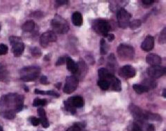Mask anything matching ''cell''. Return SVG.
Wrapping results in <instances>:
<instances>
[{
    "label": "cell",
    "instance_id": "2",
    "mask_svg": "<svg viewBox=\"0 0 166 131\" xmlns=\"http://www.w3.org/2000/svg\"><path fill=\"white\" fill-rule=\"evenodd\" d=\"M99 80H105L110 84V88L113 91H120L122 90L121 81L114 76L108 69L101 68L98 71Z\"/></svg>",
    "mask_w": 166,
    "mask_h": 131
},
{
    "label": "cell",
    "instance_id": "27",
    "mask_svg": "<svg viewBox=\"0 0 166 131\" xmlns=\"http://www.w3.org/2000/svg\"><path fill=\"white\" fill-rule=\"evenodd\" d=\"M142 25V22L140 20H134L132 22H131L128 25V27H129L131 30H136V29L139 28Z\"/></svg>",
    "mask_w": 166,
    "mask_h": 131
},
{
    "label": "cell",
    "instance_id": "7",
    "mask_svg": "<svg viewBox=\"0 0 166 131\" xmlns=\"http://www.w3.org/2000/svg\"><path fill=\"white\" fill-rule=\"evenodd\" d=\"M9 41L12 45V51L14 56L16 57H21L25 49V45L22 41V39L18 36H11Z\"/></svg>",
    "mask_w": 166,
    "mask_h": 131
},
{
    "label": "cell",
    "instance_id": "1",
    "mask_svg": "<svg viewBox=\"0 0 166 131\" xmlns=\"http://www.w3.org/2000/svg\"><path fill=\"white\" fill-rule=\"evenodd\" d=\"M24 107V96L18 94H8L0 98V115L7 119H13Z\"/></svg>",
    "mask_w": 166,
    "mask_h": 131
},
{
    "label": "cell",
    "instance_id": "14",
    "mask_svg": "<svg viewBox=\"0 0 166 131\" xmlns=\"http://www.w3.org/2000/svg\"><path fill=\"white\" fill-rule=\"evenodd\" d=\"M154 47V39L153 36L149 35L145 38L141 45V48L145 52H150L152 50Z\"/></svg>",
    "mask_w": 166,
    "mask_h": 131
},
{
    "label": "cell",
    "instance_id": "35",
    "mask_svg": "<svg viewBox=\"0 0 166 131\" xmlns=\"http://www.w3.org/2000/svg\"><path fill=\"white\" fill-rule=\"evenodd\" d=\"M8 52V47L7 45L4 44H0V55L7 54Z\"/></svg>",
    "mask_w": 166,
    "mask_h": 131
},
{
    "label": "cell",
    "instance_id": "29",
    "mask_svg": "<svg viewBox=\"0 0 166 131\" xmlns=\"http://www.w3.org/2000/svg\"><path fill=\"white\" fill-rule=\"evenodd\" d=\"M128 131H142L141 128L137 122L134 121L131 123L128 128Z\"/></svg>",
    "mask_w": 166,
    "mask_h": 131
},
{
    "label": "cell",
    "instance_id": "30",
    "mask_svg": "<svg viewBox=\"0 0 166 131\" xmlns=\"http://www.w3.org/2000/svg\"><path fill=\"white\" fill-rule=\"evenodd\" d=\"M108 52V46L106 44V42H105V39H101V54L104 55L106 54Z\"/></svg>",
    "mask_w": 166,
    "mask_h": 131
},
{
    "label": "cell",
    "instance_id": "3",
    "mask_svg": "<svg viewBox=\"0 0 166 131\" xmlns=\"http://www.w3.org/2000/svg\"><path fill=\"white\" fill-rule=\"evenodd\" d=\"M50 26L54 33L64 34H67L69 30V26L67 22L59 15H56L51 20Z\"/></svg>",
    "mask_w": 166,
    "mask_h": 131
},
{
    "label": "cell",
    "instance_id": "17",
    "mask_svg": "<svg viewBox=\"0 0 166 131\" xmlns=\"http://www.w3.org/2000/svg\"><path fill=\"white\" fill-rule=\"evenodd\" d=\"M9 80V73L4 63H0V81L7 82Z\"/></svg>",
    "mask_w": 166,
    "mask_h": 131
},
{
    "label": "cell",
    "instance_id": "9",
    "mask_svg": "<svg viewBox=\"0 0 166 131\" xmlns=\"http://www.w3.org/2000/svg\"><path fill=\"white\" fill-rule=\"evenodd\" d=\"M79 80L76 76H69L67 77L64 87V92L67 94H70L76 91L78 86Z\"/></svg>",
    "mask_w": 166,
    "mask_h": 131
},
{
    "label": "cell",
    "instance_id": "42",
    "mask_svg": "<svg viewBox=\"0 0 166 131\" xmlns=\"http://www.w3.org/2000/svg\"><path fill=\"white\" fill-rule=\"evenodd\" d=\"M154 0H142V2L145 5H151L154 3Z\"/></svg>",
    "mask_w": 166,
    "mask_h": 131
},
{
    "label": "cell",
    "instance_id": "20",
    "mask_svg": "<svg viewBox=\"0 0 166 131\" xmlns=\"http://www.w3.org/2000/svg\"><path fill=\"white\" fill-rule=\"evenodd\" d=\"M144 116L145 119L146 120H151V121H161L162 118L161 116L158 114H156V113H152L148 111H144Z\"/></svg>",
    "mask_w": 166,
    "mask_h": 131
},
{
    "label": "cell",
    "instance_id": "16",
    "mask_svg": "<svg viewBox=\"0 0 166 131\" xmlns=\"http://www.w3.org/2000/svg\"><path fill=\"white\" fill-rule=\"evenodd\" d=\"M146 62L151 66H159L161 63V58L156 54H150L146 57Z\"/></svg>",
    "mask_w": 166,
    "mask_h": 131
},
{
    "label": "cell",
    "instance_id": "43",
    "mask_svg": "<svg viewBox=\"0 0 166 131\" xmlns=\"http://www.w3.org/2000/svg\"><path fill=\"white\" fill-rule=\"evenodd\" d=\"M34 93H35L36 94L45 95V91H41V90H39V89H35V90H34Z\"/></svg>",
    "mask_w": 166,
    "mask_h": 131
},
{
    "label": "cell",
    "instance_id": "21",
    "mask_svg": "<svg viewBox=\"0 0 166 131\" xmlns=\"http://www.w3.org/2000/svg\"><path fill=\"white\" fill-rule=\"evenodd\" d=\"M36 24L33 20H28L22 26V30L26 32H31L35 30Z\"/></svg>",
    "mask_w": 166,
    "mask_h": 131
},
{
    "label": "cell",
    "instance_id": "5",
    "mask_svg": "<svg viewBox=\"0 0 166 131\" xmlns=\"http://www.w3.org/2000/svg\"><path fill=\"white\" fill-rule=\"evenodd\" d=\"M117 54L120 60L131 61L133 59L134 55V49L131 45L127 44H121L117 49Z\"/></svg>",
    "mask_w": 166,
    "mask_h": 131
},
{
    "label": "cell",
    "instance_id": "49",
    "mask_svg": "<svg viewBox=\"0 0 166 131\" xmlns=\"http://www.w3.org/2000/svg\"><path fill=\"white\" fill-rule=\"evenodd\" d=\"M0 30H1V26H0Z\"/></svg>",
    "mask_w": 166,
    "mask_h": 131
},
{
    "label": "cell",
    "instance_id": "41",
    "mask_svg": "<svg viewBox=\"0 0 166 131\" xmlns=\"http://www.w3.org/2000/svg\"><path fill=\"white\" fill-rule=\"evenodd\" d=\"M40 82H41V84H46L49 83L48 81V77L46 76H42L41 77V80H40Z\"/></svg>",
    "mask_w": 166,
    "mask_h": 131
},
{
    "label": "cell",
    "instance_id": "36",
    "mask_svg": "<svg viewBox=\"0 0 166 131\" xmlns=\"http://www.w3.org/2000/svg\"><path fill=\"white\" fill-rule=\"evenodd\" d=\"M31 124L33 125L34 126H39L40 124V121L38 118L35 117V116H31V117L30 119Z\"/></svg>",
    "mask_w": 166,
    "mask_h": 131
},
{
    "label": "cell",
    "instance_id": "28",
    "mask_svg": "<svg viewBox=\"0 0 166 131\" xmlns=\"http://www.w3.org/2000/svg\"><path fill=\"white\" fill-rule=\"evenodd\" d=\"M47 103V101L45 99H40L36 98L34 99L33 102V106L39 107V106H45Z\"/></svg>",
    "mask_w": 166,
    "mask_h": 131
},
{
    "label": "cell",
    "instance_id": "47",
    "mask_svg": "<svg viewBox=\"0 0 166 131\" xmlns=\"http://www.w3.org/2000/svg\"><path fill=\"white\" fill-rule=\"evenodd\" d=\"M163 96H164V98L166 97V95H165V89H164V92H163Z\"/></svg>",
    "mask_w": 166,
    "mask_h": 131
},
{
    "label": "cell",
    "instance_id": "33",
    "mask_svg": "<svg viewBox=\"0 0 166 131\" xmlns=\"http://www.w3.org/2000/svg\"><path fill=\"white\" fill-rule=\"evenodd\" d=\"M64 107H65V109L67 110V111L68 112H71V114H76V108H74L73 107H72L71 105L68 103V102L66 101L64 102Z\"/></svg>",
    "mask_w": 166,
    "mask_h": 131
},
{
    "label": "cell",
    "instance_id": "40",
    "mask_svg": "<svg viewBox=\"0 0 166 131\" xmlns=\"http://www.w3.org/2000/svg\"><path fill=\"white\" fill-rule=\"evenodd\" d=\"M68 3V1H67V0H57V1H56V4L59 6L67 4Z\"/></svg>",
    "mask_w": 166,
    "mask_h": 131
},
{
    "label": "cell",
    "instance_id": "34",
    "mask_svg": "<svg viewBox=\"0 0 166 131\" xmlns=\"http://www.w3.org/2000/svg\"><path fill=\"white\" fill-rule=\"evenodd\" d=\"M39 119L40 121V123L41 124L43 127L45 128V129H47V128L49 127L50 124L47 119V116H45V117H43V118H39Z\"/></svg>",
    "mask_w": 166,
    "mask_h": 131
},
{
    "label": "cell",
    "instance_id": "11",
    "mask_svg": "<svg viewBox=\"0 0 166 131\" xmlns=\"http://www.w3.org/2000/svg\"><path fill=\"white\" fill-rule=\"evenodd\" d=\"M57 39L56 34L53 31H48L42 34L40 37V44L44 48H46L50 42H55Z\"/></svg>",
    "mask_w": 166,
    "mask_h": 131
},
{
    "label": "cell",
    "instance_id": "46",
    "mask_svg": "<svg viewBox=\"0 0 166 131\" xmlns=\"http://www.w3.org/2000/svg\"><path fill=\"white\" fill-rule=\"evenodd\" d=\"M44 59H45V60H47V61L49 60V56H48V55H45V58H44Z\"/></svg>",
    "mask_w": 166,
    "mask_h": 131
},
{
    "label": "cell",
    "instance_id": "37",
    "mask_svg": "<svg viewBox=\"0 0 166 131\" xmlns=\"http://www.w3.org/2000/svg\"><path fill=\"white\" fill-rule=\"evenodd\" d=\"M37 112H38L39 118H43L46 116V112H45V110L43 107H39L38 110H37Z\"/></svg>",
    "mask_w": 166,
    "mask_h": 131
},
{
    "label": "cell",
    "instance_id": "4",
    "mask_svg": "<svg viewBox=\"0 0 166 131\" xmlns=\"http://www.w3.org/2000/svg\"><path fill=\"white\" fill-rule=\"evenodd\" d=\"M41 68L39 66L25 67L21 71V79L24 82H32L39 76Z\"/></svg>",
    "mask_w": 166,
    "mask_h": 131
},
{
    "label": "cell",
    "instance_id": "31",
    "mask_svg": "<svg viewBox=\"0 0 166 131\" xmlns=\"http://www.w3.org/2000/svg\"><path fill=\"white\" fill-rule=\"evenodd\" d=\"M31 53L32 54V56L36 58H39L41 56V51L39 48L34 47L31 49Z\"/></svg>",
    "mask_w": 166,
    "mask_h": 131
},
{
    "label": "cell",
    "instance_id": "26",
    "mask_svg": "<svg viewBox=\"0 0 166 131\" xmlns=\"http://www.w3.org/2000/svg\"><path fill=\"white\" fill-rule=\"evenodd\" d=\"M98 85L100 88L103 90H108L110 89V84L108 83V81L105 80H99L98 81Z\"/></svg>",
    "mask_w": 166,
    "mask_h": 131
},
{
    "label": "cell",
    "instance_id": "38",
    "mask_svg": "<svg viewBox=\"0 0 166 131\" xmlns=\"http://www.w3.org/2000/svg\"><path fill=\"white\" fill-rule=\"evenodd\" d=\"M66 62H67V57H60L58 60H57V62L56 63V65L57 66H61L64 64L66 63Z\"/></svg>",
    "mask_w": 166,
    "mask_h": 131
},
{
    "label": "cell",
    "instance_id": "39",
    "mask_svg": "<svg viewBox=\"0 0 166 131\" xmlns=\"http://www.w3.org/2000/svg\"><path fill=\"white\" fill-rule=\"evenodd\" d=\"M45 95H49L51 96H55L56 98H59V94L58 93L55 91H45Z\"/></svg>",
    "mask_w": 166,
    "mask_h": 131
},
{
    "label": "cell",
    "instance_id": "18",
    "mask_svg": "<svg viewBox=\"0 0 166 131\" xmlns=\"http://www.w3.org/2000/svg\"><path fill=\"white\" fill-rule=\"evenodd\" d=\"M67 66V70L69 71L71 73L76 74L78 71V65L71 59L70 57H67V62H66Z\"/></svg>",
    "mask_w": 166,
    "mask_h": 131
},
{
    "label": "cell",
    "instance_id": "48",
    "mask_svg": "<svg viewBox=\"0 0 166 131\" xmlns=\"http://www.w3.org/2000/svg\"><path fill=\"white\" fill-rule=\"evenodd\" d=\"M0 131H3V129L2 126H0Z\"/></svg>",
    "mask_w": 166,
    "mask_h": 131
},
{
    "label": "cell",
    "instance_id": "45",
    "mask_svg": "<svg viewBox=\"0 0 166 131\" xmlns=\"http://www.w3.org/2000/svg\"><path fill=\"white\" fill-rule=\"evenodd\" d=\"M61 83H58V84H55V85H56V87H57V88H58V89H60V87H61Z\"/></svg>",
    "mask_w": 166,
    "mask_h": 131
},
{
    "label": "cell",
    "instance_id": "22",
    "mask_svg": "<svg viewBox=\"0 0 166 131\" xmlns=\"http://www.w3.org/2000/svg\"><path fill=\"white\" fill-rule=\"evenodd\" d=\"M137 123L139 124V126L141 128L142 131H156L155 127H154L153 124L147 123V122H145V121H138Z\"/></svg>",
    "mask_w": 166,
    "mask_h": 131
},
{
    "label": "cell",
    "instance_id": "8",
    "mask_svg": "<svg viewBox=\"0 0 166 131\" xmlns=\"http://www.w3.org/2000/svg\"><path fill=\"white\" fill-rule=\"evenodd\" d=\"M117 20H118L119 26L122 29H126L128 27V25L130 23V19L131 15L128 11L124 9V8H120L117 11Z\"/></svg>",
    "mask_w": 166,
    "mask_h": 131
},
{
    "label": "cell",
    "instance_id": "10",
    "mask_svg": "<svg viewBox=\"0 0 166 131\" xmlns=\"http://www.w3.org/2000/svg\"><path fill=\"white\" fill-rule=\"evenodd\" d=\"M147 74L151 79H158L165 74V68L161 66H151L147 69Z\"/></svg>",
    "mask_w": 166,
    "mask_h": 131
},
{
    "label": "cell",
    "instance_id": "23",
    "mask_svg": "<svg viewBox=\"0 0 166 131\" xmlns=\"http://www.w3.org/2000/svg\"><path fill=\"white\" fill-rule=\"evenodd\" d=\"M142 85L145 86L148 90L155 89L156 87V82L155 80L151 79V78H147V79H145L142 82Z\"/></svg>",
    "mask_w": 166,
    "mask_h": 131
},
{
    "label": "cell",
    "instance_id": "12",
    "mask_svg": "<svg viewBox=\"0 0 166 131\" xmlns=\"http://www.w3.org/2000/svg\"><path fill=\"white\" fill-rule=\"evenodd\" d=\"M119 75L124 79H130L136 76V71L132 66L126 65L119 69Z\"/></svg>",
    "mask_w": 166,
    "mask_h": 131
},
{
    "label": "cell",
    "instance_id": "32",
    "mask_svg": "<svg viewBox=\"0 0 166 131\" xmlns=\"http://www.w3.org/2000/svg\"><path fill=\"white\" fill-rule=\"evenodd\" d=\"M166 30H165V27L161 31V34L159 35V42L160 44L164 45L165 43V40H166Z\"/></svg>",
    "mask_w": 166,
    "mask_h": 131
},
{
    "label": "cell",
    "instance_id": "6",
    "mask_svg": "<svg viewBox=\"0 0 166 131\" xmlns=\"http://www.w3.org/2000/svg\"><path fill=\"white\" fill-rule=\"evenodd\" d=\"M92 28L97 34L107 36L110 30V25L106 20H96L92 22Z\"/></svg>",
    "mask_w": 166,
    "mask_h": 131
},
{
    "label": "cell",
    "instance_id": "25",
    "mask_svg": "<svg viewBox=\"0 0 166 131\" xmlns=\"http://www.w3.org/2000/svg\"><path fill=\"white\" fill-rule=\"evenodd\" d=\"M133 88L134 89V91L138 94H144V93L149 91V90L146 88L145 86H143L142 84H134Z\"/></svg>",
    "mask_w": 166,
    "mask_h": 131
},
{
    "label": "cell",
    "instance_id": "44",
    "mask_svg": "<svg viewBox=\"0 0 166 131\" xmlns=\"http://www.w3.org/2000/svg\"><path fill=\"white\" fill-rule=\"evenodd\" d=\"M106 37L108 38V40H109L110 42L113 41V40L114 39V35L112 34H108Z\"/></svg>",
    "mask_w": 166,
    "mask_h": 131
},
{
    "label": "cell",
    "instance_id": "13",
    "mask_svg": "<svg viewBox=\"0 0 166 131\" xmlns=\"http://www.w3.org/2000/svg\"><path fill=\"white\" fill-rule=\"evenodd\" d=\"M129 110L133 116L136 119V121H145L144 116V111L140 108L138 106L131 104L129 106Z\"/></svg>",
    "mask_w": 166,
    "mask_h": 131
},
{
    "label": "cell",
    "instance_id": "24",
    "mask_svg": "<svg viewBox=\"0 0 166 131\" xmlns=\"http://www.w3.org/2000/svg\"><path fill=\"white\" fill-rule=\"evenodd\" d=\"M86 126V124L82 122H77L74 124L72 126L66 130V131H81Z\"/></svg>",
    "mask_w": 166,
    "mask_h": 131
},
{
    "label": "cell",
    "instance_id": "19",
    "mask_svg": "<svg viewBox=\"0 0 166 131\" xmlns=\"http://www.w3.org/2000/svg\"><path fill=\"white\" fill-rule=\"evenodd\" d=\"M72 21L74 25L77 26V27H81V26L82 25L83 23V18L82 14L78 12V11L74 12L72 16Z\"/></svg>",
    "mask_w": 166,
    "mask_h": 131
},
{
    "label": "cell",
    "instance_id": "15",
    "mask_svg": "<svg viewBox=\"0 0 166 131\" xmlns=\"http://www.w3.org/2000/svg\"><path fill=\"white\" fill-rule=\"evenodd\" d=\"M67 101L69 103L71 106H73L74 108H81L84 105V101L81 96H73L69 98L67 100Z\"/></svg>",
    "mask_w": 166,
    "mask_h": 131
}]
</instances>
